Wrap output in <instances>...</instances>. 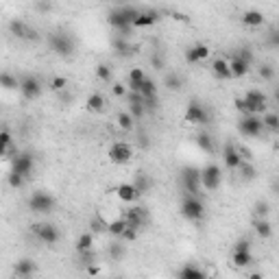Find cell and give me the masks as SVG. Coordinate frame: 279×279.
I'll return each instance as SVG.
<instances>
[{
  "label": "cell",
  "instance_id": "obj_1",
  "mask_svg": "<svg viewBox=\"0 0 279 279\" xmlns=\"http://www.w3.org/2000/svg\"><path fill=\"white\" fill-rule=\"evenodd\" d=\"M181 216L190 222H196L205 216V203L199 194H186L181 201Z\"/></svg>",
  "mask_w": 279,
  "mask_h": 279
},
{
  "label": "cell",
  "instance_id": "obj_2",
  "mask_svg": "<svg viewBox=\"0 0 279 279\" xmlns=\"http://www.w3.org/2000/svg\"><path fill=\"white\" fill-rule=\"evenodd\" d=\"M238 131L244 138H260L262 131H264V122L257 113H247V116H240Z\"/></svg>",
  "mask_w": 279,
  "mask_h": 279
},
{
  "label": "cell",
  "instance_id": "obj_3",
  "mask_svg": "<svg viewBox=\"0 0 279 279\" xmlns=\"http://www.w3.org/2000/svg\"><path fill=\"white\" fill-rule=\"evenodd\" d=\"M31 231L35 233V238H37L39 242L48 244V247H55L61 238L59 229H57L52 222H35V225H31Z\"/></svg>",
  "mask_w": 279,
  "mask_h": 279
},
{
  "label": "cell",
  "instance_id": "obj_4",
  "mask_svg": "<svg viewBox=\"0 0 279 279\" xmlns=\"http://www.w3.org/2000/svg\"><path fill=\"white\" fill-rule=\"evenodd\" d=\"M48 46H50V50L57 52L59 57H70L74 52L72 37L65 33H50L48 35Z\"/></svg>",
  "mask_w": 279,
  "mask_h": 279
},
{
  "label": "cell",
  "instance_id": "obj_5",
  "mask_svg": "<svg viewBox=\"0 0 279 279\" xmlns=\"http://www.w3.org/2000/svg\"><path fill=\"white\" fill-rule=\"evenodd\" d=\"M57 201L55 196H50L48 192H33L29 199V209L35 214H50L55 209Z\"/></svg>",
  "mask_w": 279,
  "mask_h": 279
},
{
  "label": "cell",
  "instance_id": "obj_6",
  "mask_svg": "<svg viewBox=\"0 0 279 279\" xmlns=\"http://www.w3.org/2000/svg\"><path fill=\"white\" fill-rule=\"evenodd\" d=\"M181 186L187 194H199L203 183H201V170L194 166H186L181 168Z\"/></svg>",
  "mask_w": 279,
  "mask_h": 279
},
{
  "label": "cell",
  "instance_id": "obj_7",
  "mask_svg": "<svg viewBox=\"0 0 279 279\" xmlns=\"http://www.w3.org/2000/svg\"><path fill=\"white\" fill-rule=\"evenodd\" d=\"M220 181H222V170L220 166L216 164H207L205 168H201V183L207 192H214L220 187Z\"/></svg>",
  "mask_w": 279,
  "mask_h": 279
},
{
  "label": "cell",
  "instance_id": "obj_8",
  "mask_svg": "<svg viewBox=\"0 0 279 279\" xmlns=\"http://www.w3.org/2000/svg\"><path fill=\"white\" fill-rule=\"evenodd\" d=\"M33 166H35V159L31 153H16V155L11 157V172H17L26 179L33 172Z\"/></svg>",
  "mask_w": 279,
  "mask_h": 279
},
{
  "label": "cell",
  "instance_id": "obj_9",
  "mask_svg": "<svg viewBox=\"0 0 279 279\" xmlns=\"http://www.w3.org/2000/svg\"><path fill=\"white\" fill-rule=\"evenodd\" d=\"M107 157L113 161V164H129L131 157H133V148H131L126 142H116L109 146Z\"/></svg>",
  "mask_w": 279,
  "mask_h": 279
},
{
  "label": "cell",
  "instance_id": "obj_10",
  "mask_svg": "<svg viewBox=\"0 0 279 279\" xmlns=\"http://www.w3.org/2000/svg\"><path fill=\"white\" fill-rule=\"evenodd\" d=\"M186 120L192 122V124H207V122H209V111L201 103L192 100V103L187 105V109H186Z\"/></svg>",
  "mask_w": 279,
  "mask_h": 279
},
{
  "label": "cell",
  "instance_id": "obj_11",
  "mask_svg": "<svg viewBox=\"0 0 279 279\" xmlns=\"http://www.w3.org/2000/svg\"><path fill=\"white\" fill-rule=\"evenodd\" d=\"M222 161H225V166L229 170H238L240 164L244 161V157L240 155L238 146H235L233 142H227L225 146H222Z\"/></svg>",
  "mask_w": 279,
  "mask_h": 279
},
{
  "label": "cell",
  "instance_id": "obj_12",
  "mask_svg": "<svg viewBox=\"0 0 279 279\" xmlns=\"http://www.w3.org/2000/svg\"><path fill=\"white\" fill-rule=\"evenodd\" d=\"M20 94L24 96L26 100L39 98V94H42V81L35 77H24L20 81Z\"/></svg>",
  "mask_w": 279,
  "mask_h": 279
},
{
  "label": "cell",
  "instance_id": "obj_13",
  "mask_svg": "<svg viewBox=\"0 0 279 279\" xmlns=\"http://www.w3.org/2000/svg\"><path fill=\"white\" fill-rule=\"evenodd\" d=\"M9 29H11V33L16 35L17 39H26V42H37V39H39L37 31L31 29V26L24 24L22 20H13L11 24H9Z\"/></svg>",
  "mask_w": 279,
  "mask_h": 279
},
{
  "label": "cell",
  "instance_id": "obj_14",
  "mask_svg": "<svg viewBox=\"0 0 279 279\" xmlns=\"http://www.w3.org/2000/svg\"><path fill=\"white\" fill-rule=\"evenodd\" d=\"M244 100L248 103V107H251V113H262L266 111V107H268V100H266V94L262 90H248L247 94H244Z\"/></svg>",
  "mask_w": 279,
  "mask_h": 279
},
{
  "label": "cell",
  "instance_id": "obj_15",
  "mask_svg": "<svg viewBox=\"0 0 279 279\" xmlns=\"http://www.w3.org/2000/svg\"><path fill=\"white\" fill-rule=\"evenodd\" d=\"M122 216L126 218V222H129V227H133V229H142L144 225L148 222V212L144 207H129Z\"/></svg>",
  "mask_w": 279,
  "mask_h": 279
},
{
  "label": "cell",
  "instance_id": "obj_16",
  "mask_svg": "<svg viewBox=\"0 0 279 279\" xmlns=\"http://www.w3.org/2000/svg\"><path fill=\"white\" fill-rule=\"evenodd\" d=\"M13 273H16L20 279H29L37 273V264H35L33 260H29V257H24V260H20L16 266H13Z\"/></svg>",
  "mask_w": 279,
  "mask_h": 279
},
{
  "label": "cell",
  "instance_id": "obj_17",
  "mask_svg": "<svg viewBox=\"0 0 279 279\" xmlns=\"http://www.w3.org/2000/svg\"><path fill=\"white\" fill-rule=\"evenodd\" d=\"M212 74H214L216 78H220V81L233 78V74H231V65H229V61H227L225 57H220V59H214V63H212Z\"/></svg>",
  "mask_w": 279,
  "mask_h": 279
},
{
  "label": "cell",
  "instance_id": "obj_18",
  "mask_svg": "<svg viewBox=\"0 0 279 279\" xmlns=\"http://www.w3.org/2000/svg\"><path fill=\"white\" fill-rule=\"evenodd\" d=\"M207 57H209V46H205V44H194V46H190L186 50L187 63H196V61L207 59Z\"/></svg>",
  "mask_w": 279,
  "mask_h": 279
},
{
  "label": "cell",
  "instance_id": "obj_19",
  "mask_svg": "<svg viewBox=\"0 0 279 279\" xmlns=\"http://www.w3.org/2000/svg\"><path fill=\"white\" fill-rule=\"evenodd\" d=\"M229 65H231V74H233V78H242L248 74V70H251V63L248 61H244L242 57L233 55L229 59Z\"/></svg>",
  "mask_w": 279,
  "mask_h": 279
},
{
  "label": "cell",
  "instance_id": "obj_20",
  "mask_svg": "<svg viewBox=\"0 0 279 279\" xmlns=\"http://www.w3.org/2000/svg\"><path fill=\"white\" fill-rule=\"evenodd\" d=\"M231 262H233L235 268H247V266H251V264H253L251 248H233Z\"/></svg>",
  "mask_w": 279,
  "mask_h": 279
},
{
  "label": "cell",
  "instance_id": "obj_21",
  "mask_svg": "<svg viewBox=\"0 0 279 279\" xmlns=\"http://www.w3.org/2000/svg\"><path fill=\"white\" fill-rule=\"evenodd\" d=\"M179 279H205V270L199 268L194 262H187L186 266H181V270L177 273Z\"/></svg>",
  "mask_w": 279,
  "mask_h": 279
},
{
  "label": "cell",
  "instance_id": "obj_22",
  "mask_svg": "<svg viewBox=\"0 0 279 279\" xmlns=\"http://www.w3.org/2000/svg\"><path fill=\"white\" fill-rule=\"evenodd\" d=\"M116 194H118V199L124 201V203H133V201L140 196V192L135 190L133 183H120L118 190H116Z\"/></svg>",
  "mask_w": 279,
  "mask_h": 279
},
{
  "label": "cell",
  "instance_id": "obj_23",
  "mask_svg": "<svg viewBox=\"0 0 279 279\" xmlns=\"http://www.w3.org/2000/svg\"><path fill=\"white\" fill-rule=\"evenodd\" d=\"M242 24L244 26H251V29H257V26L264 24V13L255 11V9H248V11L242 13Z\"/></svg>",
  "mask_w": 279,
  "mask_h": 279
},
{
  "label": "cell",
  "instance_id": "obj_24",
  "mask_svg": "<svg viewBox=\"0 0 279 279\" xmlns=\"http://www.w3.org/2000/svg\"><path fill=\"white\" fill-rule=\"evenodd\" d=\"M159 20V13L157 11H140V16L135 17L133 29H144V26H153Z\"/></svg>",
  "mask_w": 279,
  "mask_h": 279
},
{
  "label": "cell",
  "instance_id": "obj_25",
  "mask_svg": "<svg viewBox=\"0 0 279 279\" xmlns=\"http://www.w3.org/2000/svg\"><path fill=\"white\" fill-rule=\"evenodd\" d=\"M85 107H87V111H92V113H103L105 107H107V100H105L103 94H92L90 98H87Z\"/></svg>",
  "mask_w": 279,
  "mask_h": 279
},
{
  "label": "cell",
  "instance_id": "obj_26",
  "mask_svg": "<svg viewBox=\"0 0 279 279\" xmlns=\"http://www.w3.org/2000/svg\"><path fill=\"white\" fill-rule=\"evenodd\" d=\"M133 186H135V190L140 192V196H142V194H146V192L153 187V179L148 177L146 172H138V174H135V179H133Z\"/></svg>",
  "mask_w": 279,
  "mask_h": 279
},
{
  "label": "cell",
  "instance_id": "obj_27",
  "mask_svg": "<svg viewBox=\"0 0 279 279\" xmlns=\"http://www.w3.org/2000/svg\"><path fill=\"white\" fill-rule=\"evenodd\" d=\"M113 50H116L118 57H131L135 52V48L126 44V37H120V35H118V37L113 39Z\"/></svg>",
  "mask_w": 279,
  "mask_h": 279
},
{
  "label": "cell",
  "instance_id": "obj_28",
  "mask_svg": "<svg viewBox=\"0 0 279 279\" xmlns=\"http://www.w3.org/2000/svg\"><path fill=\"white\" fill-rule=\"evenodd\" d=\"M126 227H129L126 218H124V216H120V218H116V220L109 222V233H111L113 238H122V233L126 231Z\"/></svg>",
  "mask_w": 279,
  "mask_h": 279
},
{
  "label": "cell",
  "instance_id": "obj_29",
  "mask_svg": "<svg viewBox=\"0 0 279 279\" xmlns=\"http://www.w3.org/2000/svg\"><path fill=\"white\" fill-rule=\"evenodd\" d=\"M107 253H109V257H111L113 262L122 260V257H124V253H126V248H124V240L118 238L116 242H111V244H109V248H107Z\"/></svg>",
  "mask_w": 279,
  "mask_h": 279
},
{
  "label": "cell",
  "instance_id": "obj_30",
  "mask_svg": "<svg viewBox=\"0 0 279 279\" xmlns=\"http://www.w3.org/2000/svg\"><path fill=\"white\" fill-rule=\"evenodd\" d=\"M92 247H94V233H92V231H85V233H81L77 238V253L90 251Z\"/></svg>",
  "mask_w": 279,
  "mask_h": 279
},
{
  "label": "cell",
  "instance_id": "obj_31",
  "mask_svg": "<svg viewBox=\"0 0 279 279\" xmlns=\"http://www.w3.org/2000/svg\"><path fill=\"white\" fill-rule=\"evenodd\" d=\"M255 233L260 235V238H270V235H273V227H270V222L266 220V218H255Z\"/></svg>",
  "mask_w": 279,
  "mask_h": 279
},
{
  "label": "cell",
  "instance_id": "obj_32",
  "mask_svg": "<svg viewBox=\"0 0 279 279\" xmlns=\"http://www.w3.org/2000/svg\"><path fill=\"white\" fill-rule=\"evenodd\" d=\"M262 122H264V129L270 131V133H279V116L275 113H264L262 116Z\"/></svg>",
  "mask_w": 279,
  "mask_h": 279
},
{
  "label": "cell",
  "instance_id": "obj_33",
  "mask_svg": "<svg viewBox=\"0 0 279 279\" xmlns=\"http://www.w3.org/2000/svg\"><path fill=\"white\" fill-rule=\"evenodd\" d=\"M146 78V74H144V70H140V68H133L129 72V90L131 92H138V87H140V83Z\"/></svg>",
  "mask_w": 279,
  "mask_h": 279
},
{
  "label": "cell",
  "instance_id": "obj_34",
  "mask_svg": "<svg viewBox=\"0 0 279 279\" xmlns=\"http://www.w3.org/2000/svg\"><path fill=\"white\" fill-rule=\"evenodd\" d=\"M87 227H90L92 233H105V231H109V222L103 216H94Z\"/></svg>",
  "mask_w": 279,
  "mask_h": 279
},
{
  "label": "cell",
  "instance_id": "obj_35",
  "mask_svg": "<svg viewBox=\"0 0 279 279\" xmlns=\"http://www.w3.org/2000/svg\"><path fill=\"white\" fill-rule=\"evenodd\" d=\"M240 177L244 179V181H253V179H255V174H257V170H255V166L251 164V161L248 159H244L242 164H240Z\"/></svg>",
  "mask_w": 279,
  "mask_h": 279
},
{
  "label": "cell",
  "instance_id": "obj_36",
  "mask_svg": "<svg viewBox=\"0 0 279 279\" xmlns=\"http://www.w3.org/2000/svg\"><path fill=\"white\" fill-rule=\"evenodd\" d=\"M135 118L131 116V111H120L118 113V126H120V129H124V131H131L133 129V124H135Z\"/></svg>",
  "mask_w": 279,
  "mask_h": 279
},
{
  "label": "cell",
  "instance_id": "obj_37",
  "mask_svg": "<svg viewBox=\"0 0 279 279\" xmlns=\"http://www.w3.org/2000/svg\"><path fill=\"white\" fill-rule=\"evenodd\" d=\"M196 144H199L201 151L214 153V140H212V135H209V133H199V135H196Z\"/></svg>",
  "mask_w": 279,
  "mask_h": 279
},
{
  "label": "cell",
  "instance_id": "obj_38",
  "mask_svg": "<svg viewBox=\"0 0 279 279\" xmlns=\"http://www.w3.org/2000/svg\"><path fill=\"white\" fill-rule=\"evenodd\" d=\"M129 111L135 120H142L146 116V103L144 100H138V103H129Z\"/></svg>",
  "mask_w": 279,
  "mask_h": 279
},
{
  "label": "cell",
  "instance_id": "obj_39",
  "mask_svg": "<svg viewBox=\"0 0 279 279\" xmlns=\"http://www.w3.org/2000/svg\"><path fill=\"white\" fill-rule=\"evenodd\" d=\"M166 87H168V90H172V92H177V90H181L183 87V78L179 77L177 72H170V74H166Z\"/></svg>",
  "mask_w": 279,
  "mask_h": 279
},
{
  "label": "cell",
  "instance_id": "obj_40",
  "mask_svg": "<svg viewBox=\"0 0 279 279\" xmlns=\"http://www.w3.org/2000/svg\"><path fill=\"white\" fill-rule=\"evenodd\" d=\"M0 85H2L4 90H20V81H17L16 77H11L9 72L0 74Z\"/></svg>",
  "mask_w": 279,
  "mask_h": 279
},
{
  "label": "cell",
  "instance_id": "obj_41",
  "mask_svg": "<svg viewBox=\"0 0 279 279\" xmlns=\"http://www.w3.org/2000/svg\"><path fill=\"white\" fill-rule=\"evenodd\" d=\"M257 74H260V78H264V81H273L275 70H273V65H270V63H260Z\"/></svg>",
  "mask_w": 279,
  "mask_h": 279
},
{
  "label": "cell",
  "instance_id": "obj_42",
  "mask_svg": "<svg viewBox=\"0 0 279 279\" xmlns=\"http://www.w3.org/2000/svg\"><path fill=\"white\" fill-rule=\"evenodd\" d=\"M96 77H98L100 81L109 83V81H111V68L105 65V63H98V65H96Z\"/></svg>",
  "mask_w": 279,
  "mask_h": 279
},
{
  "label": "cell",
  "instance_id": "obj_43",
  "mask_svg": "<svg viewBox=\"0 0 279 279\" xmlns=\"http://www.w3.org/2000/svg\"><path fill=\"white\" fill-rule=\"evenodd\" d=\"M253 212H255V218H266L268 216V203L266 201H257Z\"/></svg>",
  "mask_w": 279,
  "mask_h": 279
},
{
  "label": "cell",
  "instance_id": "obj_44",
  "mask_svg": "<svg viewBox=\"0 0 279 279\" xmlns=\"http://www.w3.org/2000/svg\"><path fill=\"white\" fill-rule=\"evenodd\" d=\"M11 142H13V140H11V133H9L7 129H2V133H0V144H2V155H4V153L11 151Z\"/></svg>",
  "mask_w": 279,
  "mask_h": 279
},
{
  "label": "cell",
  "instance_id": "obj_45",
  "mask_svg": "<svg viewBox=\"0 0 279 279\" xmlns=\"http://www.w3.org/2000/svg\"><path fill=\"white\" fill-rule=\"evenodd\" d=\"M24 181H26V177H22V174H17V172H9V186L11 187H22L24 186Z\"/></svg>",
  "mask_w": 279,
  "mask_h": 279
},
{
  "label": "cell",
  "instance_id": "obj_46",
  "mask_svg": "<svg viewBox=\"0 0 279 279\" xmlns=\"http://www.w3.org/2000/svg\"><path fill=\"white\" fill-rule=\"evenodd\" d=\"M50 87H52L55 92H63L65 87H68V78H65V77H55V78L50 81Z\"/></svg>",
  "mask_w": 279,
  "mask_h": 279
},
{
  "label": "cell",
  "instance_id": "obj_47",
  "mask_svg": "<svg viewBox=\"0 0 279 279\" xmlns=\"http://www.w3.org/2000/svg\"><path fill=\"white\" fill-rule=\"evenodd\" d=\"M78 262H81L85 268L90 264H94V251H92V248H90V251H81V253H78Z\"/></svg>",
  "mask_w": 279,
  "mask_h": 279
},
{
  "label": "cell",
  "instance_id": "obj_48",
  "mask_svg": "<svg viewBox=\"0 0 279 279\" xmlns=\"http://www.w3.org/2000/svg\"><path fill=\"white\" fill-rule=\"evenodd\" d=\"M233 105H235V109L240 111V116H247V113H251V107H248V103L244 100V96H242V98H235Z\"/></svg>",
  "mask_w": 279,
  "mask_h": 279
},
{
  "label": "cell",
  "instance_id": "obj_49",
  "mask_svg": "<svg viewBox=\"0 0 279 279\" xmlns=\"http://www.w3.org/2000/svg\"><path fill=\"white\" fill-rule=\"evenodd\" d=\"M151 65H153V68H155V70H164V68H166V61H164V57H161L159 52H155V55L151 57Z\"/></svg>",
  "mask_w": 279,
  "mask_h": 279
},
{
  "label": "cell",
  "instance_id": "obj_50",
  "mask_svg": "<svg viewBox=\"0 0 279 279\" xmlns=\"http://www.w3.org/2000/svg\"><path fill=\"white\" fill-rule=\"evenodd\" d=\"M138 233H140L138 229H133V227H126V231L122 233V238H120V240H124V242H133V240L138 238Z\"/></svg>",
  "mask_w": 279,
  "mask_h": 279
},
{
  "label": "cell",
  "instance_id": "obj_51",
  "mask_svg": "<svg viewBox=\"0 0 279 279\" xmlns=\"http://www.w3.org/2000/svg\"><path fill=\"white\" fill-rule=\"evenodd\" d=\"M126 94H129V92H126V87L122 85V83H113V96H118V98L122 96V98H124Z\"/></svg>",
  "mask_w": 279,
  "mask_h": 279
},
{
  "label": "cell",
  "instance_id": "obj_52",
  "mask_svg": "<svg viewBox=\"0 0 279 279\" xmlns=\"http://www.w3.org/2000/svg\"><path fill=\"white\" fill-rule=\"evenodd\" d=\"M235 55H238V57H242V59H244V61H248V63H251V61H253V52L248 50V48H240V50L235 52Z\"/></svg>",
  "mask_w": 279,
  "mask_h": 279
},
{
  "label": "cell",
  "instance_id": "obj_53",
  "mask_svg": "<svg viewBox=\"0 0 279 279\" xmlns=\"http://www.w3.org/2000/svg\"><path fill=\"white\" fill-rule=\"evenodd\" d=\"M100 273V268H98V266H94V264H90V266H87V275H98Z\"/></svg>",
  "mask_w": 279,
  "mask_h": 279
},
{
  "label": "cell",
  "instance_id": "obj_54",
  "mask_svg": "<svg viewBox=\"0 0 279 279\" xmlns=\"http://www.w3.org/2000/svg\"><path fill=\"white\" fill-rule=\"evenodd\" d=\"M275 37H273V44H279V29H277V33H273Z\"/></svg>",
  "mask_w": 279,
  "mask_h": 279
},
{
  "label": "cell",
  "instance_id": "obj_55",
  "mask_svg": "<svg viewBox=\"0 0 279 279\" xmlns=\"http://www.w3.org/2000/svg\"><path fill=\"white\" fill-rule=\"evenodd\" d=\"M275 100H277V107H279V87L275 90Z\"/></svg>",
  "mask_w": 279,
  "mask_h": 279
},
{
  "label": "cell",
  "instance_id": "obj_56",
  "mask_svg": "<svg viewBox=\"0 0 279 279\" xmlns=\"http://www.w3.org/2000/svg\"><path fill=\"white\" fill-rule=\"evenodd\" d=\"M120 2H122V4H126V2H129V0H120Z\"/></svg>",
  "mask_w": 279,
  "mask_h": 279
},
{
  "label": "cell",
  "instance_id": "obj_57",
  "mask_svg": "<svg viewBox=\"0 0 279 279\" xmlns=\"http://www.w3.org/2000/svg\"><path fill=\"white\" fill-rule=\"evenodd\" d=\"M107 2H113V0H107Z\"/></svg>",
  "mask_w": 279,
  "mask_h": 279
},
{
  "label": "cell",
  "instance_id": "obj_58",
  "mask_svg": "<svg viewBox=\"0 0 279 279\" xmlns=\"http://www.w3.org/2000/svg\"><path fill=\"white\" fill-rule=\"evenodd\" d=\"M277 116H279V109H277Z\"/></svg>",
  "mask_w": 279,
  "mask_h": 279
}]
</instances>
